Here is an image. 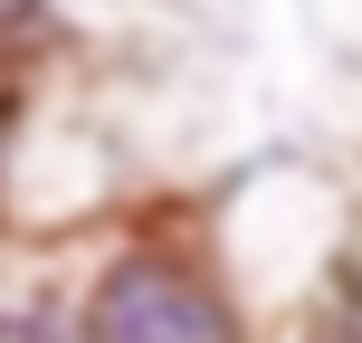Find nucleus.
<instances>
[{
  "label": "nucleus",
  "instance_id": "obj_1",
  "mask_svg": "<svg viewBox=\"0 0 362 343\" xmlns=\"http://www.w3.org/2000/svg\"><path fill=\"white\" fill-rule=\"evenodd\" d=\"M86 334L95 343H238L229 306H219L191 267H172V257H124V267L95 286Z\"/></svg>",
  "mask_w": 362,
  "mask_h": 343
},
{
  "label": "nucleus",
  "instance_id": "obj_2",
  "mask_svg": "<svg viewBox=\"0 0 362 343\" xmlns=\"http://www.w3.org/2000/svg\"><path fill=\"white\" fill-rule=\"evenodd\" d=\"M334 343H362V277H353V296H344V315H334Z\"/></svg>",
  "mask_w": 362,
  "mask_h": 343
},
{
  "label": "nucleus",
  "instance_id": "obj_3",
  "mask_svg": "<svg viewBox=\"0 0 362 343\" xmlns=\"http://www.w3.org/2000/svg\"><path fill=\"white\" fill-rule=\"evenodd\" d=\"M0 343H48V325L38 315H0Z\"/></svg>",
  "mask_w": 362,
  "mask_h": 343
},
{
  "label": "nucleus",
  "instance_id": "obj_4",
  "mask_svg": "<svg viewBox=\"0 0 362 343\" xmlns=\"http://www.w3.org/2000/svg\"><path fill=\"white\" fill-rule=\"evenodd\" d=\"M29 10L38 0H0V29H29Z\"/></svg>",
  "mask_w": 362,
  "mask_h": 343
}]
</instances>
